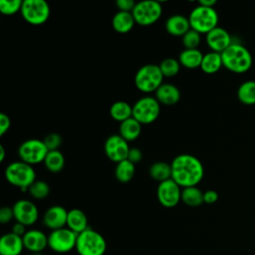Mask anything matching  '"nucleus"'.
I'll return each mask as SVG.
<instances>
[{
	"label": "nucleus",
	"instance_id": "f257e3e1",
	"mask_svg": "<svg viewBox=\"0 0 255 255\" xmlns=\"http://www.w3.org/2000/svg\"><path fill=\"white\" fill-rule=\"evenodd\" d=\"M171 179L180 187L197 186L204 176V167L194 155L183 153L175 156L170 163Z\"/></svg>",
	"mask_w": 255,
	"mask_h": 255
},
{
	"label": "nucleus",
	"instance_id": "f03ea898",
	"mask_svg": "<svg viewBox=\"0 0 255 255\" xmlns=\"http://www.w3.org/2000/svg\"><path fill=\"white\" fill-rule=\"evenodd\" d=\"M223 67L235 74H243L252 66V55L250 51L240 43L232 44L221 53Z\"/></svg>",
	"mask_w": 255,
	"mask_h": 255
},
{
	"label": "nucleus",
	"instance_id": "7ed1b4c3",
	"mask_svg": "<svg viewBox=\"0 0 255 255\" xmlns=\"http://www.w3.org/2000/svg\"><path fill=\"white\" fill-rule=\"evenodd\" d=\"M75 249L79 255H104L107 242L100 232L89 227L78 234Z\"/></svg>",
	"mask_w": 255,
	"mask_h": 255
},
{
	"label": "nucleus",
	"instance_id": "20e7f679",
	"mask_svg": "<svg viewBox=\"0 0 255 255\" xmlns=\"http://www.w3.org/2000/svg\"><path fill=\"white\" fill-rule=\"evenodd\" d=\"M5 178L13 186L22 190L28 188L36 181V172L33 165L21 160L11 162L5 169Z\"/></svg>",
	"mask_w": 255,
	"mask_h": 255
},
{
	"label": "nucleus",
	"instance_id": "39448f33",
	"mask_svg": "<svg viewBox=\"0 0 255 255\" xmlns=\"http://www.w3.org/2000/svg\"><path fill=\"white\" fill-rule=\"evenodd\" d=\"M163 75L156 64H146L139 68L134 76L135 87L142 93L155 91L163 84Z\"/></svg>",
	"mask_w": 255,
	"mask_h": 255
},
{
	"label": "nucleus",
	"instance_id": "423d86ee",
	"mask_svg": "<svg viewBox=\"0 0 255 255\" xmlns=\"http://www.w3.org/2000/svg\"><path fill=\"white\" fill-rule=\"evenodd\" d=\"M190 28L199 34H207L217 27L218 14L214 8L198 5L192 9L188 16Z\"/></svg>",
	"mask_w": 255,
	"mask_h": 255
},
{
	"label": "nucleus",
	"instance_id": "0eeeda50",
	"mask_svg": "<svg viewBox=\"0 0 255 255\" xmlns=\"http://www.w3.org/2000/svg\"><path fill=\"white\" fill-rule=\"evenodd\" d=\"M160 114V104L155 97L144 96L132 106V117L141 125L153 123Z\"/></svg>",
	"mask_w": 255,
	"mask_h": 255
},
{
	"label": "nucleus",
	"instance_id": "6e6552de",
	"mask_svg": "<svg viewBox=\"0 0 255 255\" xmlns=\"http://www.w3.org/2000/svg\"><path fill=\"white\" fill-rule=\"evenodd\" d=\"M20 13L27 23L39 26L48 21L51 10L45 0H24Z\"/></svg>",
	"mask_w": 255,
	"mask_h": 255
},
{
	"label": "nucleus",
	"instance_id": "1a4fd4ad",
	"mask_svg": "<svg viewBox=\"0 0 255 255\" xmlns=\"http://www.w3.org/2000/svg\"><path fill=\"white\" fill-rule=\"evenodd\" d=\"M131 13L136 24L147 27L159 20L162 14V6L160 2L154 0L140 1L136 3Z\"/></svg>",
	"mask_w": 255,
	"mask_h": 255
},
{
	"label": "nucleus",
	"instance_id": "9d476101",
	"mask_svg": "<svg viewBox=\"0 0 255 255\" xmlns=\"http://www.w3.org/2000/svg\"><path fill=\"white\" fill-rule=\"evenodd\" d=\"M78 234L70 228L52 230L48 235V247L57 253H67L76 248Z\"/></svg>",
	"mask_w": 255,
	"mask_h": 255
},
{
	"label": "nucleus",
	"instance_id": "9b49d317",
	"mask_svg": "<svg viewBox=\"0 0 255 255\" xmlns=\"http://www.w3.org/2000/svg\"><path fill=\"white\" fill-rule=\"evenodd\" d=\"M48 152L49 150L44 141L36 138L23 141L18 148L20 160L30 165L44 162Z\"/></svg>",
	"mask_w": 255,
	"mask_h": 255
},
{
	"label": "nucleus",
	"instance_id": "f8f14e48",
	"mask_svg": "<svg viewBox=\"0 0 255 255\" xmlns=\"http://www.w3.org/2000/svg\"><path fill=\"white\" fill-rule=\"evenodd\" d=\"M129 149L130 147L128 146V141L120 134L110 135L104 143V150L107 157L116 163L128 159Z\"/></svg>",
	"mask_w": 255,
	"mask_h": 255
},
{
	"label": "nucleus",
	"instance_id": "ddd939ff",
	"mask_svg": "<svg viewBox=\"0 0 255 255\" xmlns=\"http://www.w3.org/2000/svg\"><path fill=\"white\" fill-rule=\"evenodd\" d=\"M181 187L170 178L159 182L156 189V196L162 206L171 208L176 206L181 200Z\"/></svg>",
	"mask_w": 255,
	"mask_h": 255
},
{
	"label": "nucleus",
	"instance_id": "4468645a",
	"mask_svg": "<svg viewBox=\"0 0 255 255\" xmlns=\"http://www.w3.org/2000/svg\"><path fill=\"white\" fill-rule=\"evenodd\" d=\"M13 211L17 222L26 226H31L39 218V210L34 202L28 199H20L14 203Z\"/></svg>",
	"mask_w": 255,
	"mask_h": 255
},
{
	"label": "nucleus",
	"instance_id": "2eb2a0df",
	"mask_svg": "<svg viewBox=\"0 0 255 255\" xmlns=\"http://www.w3.org/2000/svg\"><path fill=\"white\" fill-rule=\"evenodd\" d=\"M205 41L212 52L220 54L232 44L230 34L225 29L218 26L205 35Z\"/></svg>",
	"mask_w": 255,
	"mask_h": 255
},
{
	"label": "nucleus",
	"instance_id": "dca6fc26",
	"mask_svg": "<svg viewBox=\"0 0 255 255\" xmlns=\"http://www.w3.org/2000/svg\"><path fill=\"white\" fill-rule=\"evenodd\" d=\"M68 210L61 205L50 206L43 215V224L52 230L67 226Z\"/></svg>",
	"mask_w": 255,
	"mask_h": 255
},
{
	"label": "nucleus",
	"instance_id": "f3484780",
	"mask_svg": "<svg viewBox=\"0 0 255 255\" xmlns=\"http://www.w3.org/2000/svg\"><path fill=\"white\" fill-rule=\"evenodd\" d=\"M24 247L31 253L42 252L48 247V235L40 229H29L23 236Z\"/></svg>",
	"mask_w": 255,
	"mask_h": 255
},
{
	"label": "nucleus",
	"instance_id": "a211bd4d",
	"mask_svg": "<svg viewBox=\"0 0 255 255\" xmlns=\"http://www.w3.org/2000/svg\"><path fill=\"white\" fill-rule=\"evenodd\" d=\"M24 247L23 237L13 232L5 233L0 238V255H20Z\"/></svg>",
	"mask_w": 255,
	"mask_h": 255
},
{
	"label": "nucleus",
	"instance_id": "6ab92c4d",
	"mask_svg": "<svg viewBox=\"0 0 255 255\" xmlns=\"http://www.w3.org/2000/svg\"><path fill=\"white\" fill-rule=\"evenodd\" d=\"M164 27L169 35L175 37H182L191 29L188 17L180 14H174L168 17Z\"/></svg>",
	"mask_w": 255,
	"mask_h": 255
},
{
	"label": "nucleus",
	"instance_id": "aec40b11",
	"mask_svg": "<svg viewBox=\"0 0 255 255\" xmlns=\"http://www.w3.org/2000/svg\"><path fill=\"white\" fill-rule=\"evenodd\" d=\"M155 99L159 102V104L165 106H173L177 104L180 100V91L179 89L170 83H163L156 91H155Z\"/></svg>",
	"mask_w": 255,
	"mask_h": 255
},
{
	"label": "nucleus",
	"instance_id": "412c9836",
	"mask_svg": "<svg viewBox=\"0 0 255 255\" xmlns=\"http://www.w3.org/2000/svg\"><path fill=\"white\" fill-rule=\"evenodd\" d=\"M141 133V124L133 117L120 123L119 134L128 141H133L139 137Z\"/></svg>",
	"mask_w": 255,
	"mask_h": 255
},
{
	"label": "nucleus",
	"instance_id": "4be33fe9",
	"mask_svg": "<svg viewBox=\"0 0 255 255\" xmlns=\"http://www.w3.org/2000/svg\"><path fill=\"white\" fill-rule=\"evenodd\" d=\"M135 21L131 12L118 11L112 19V26L117 33L127 34L134 26Z\"/></svg>",
	"mask_w": 255,
	"mask_h": 255
},
{
	"label": "nucleus",
	"instance_id": "5701e85b",
	"mask_svg": "<svg viewBox=\"0 0 255 255\" xmlns=\"http://www.w3.org/2000/svg\"><path fill=\"white\" fill-rule=\"evenodd\" d=\"M67 227L77 234L89 228L88 217L85 212L79 208H73L69 210L67 217Z\"/></svg>",
	"mask_w": 255,
	"mask_h": 255
},
{
	"label": "nucleus",
	"instance_id": "b1692460",
	"mask_svg": "<svg viewBox=\"0 0 255 255\" xmlns=\"http://www.w3.org/2000/svg\"><path fill=\"white\" fill-rule=\"evenodd\" d=\"M203 54L198 49H184L180 52L178 61L181 66L187 69L200 68Z\"/></svg>",
	"mask_w": 255,
	"mask_h": 255
},
{
	"label": "nucleus",
	"instance_id": "393cba45",
	"mask_svg": "<svg viewBox=\"0 0 255 255\" xmlns=\"http://www.w3.org/2000/svg\"><path fill=\"white\" fill-rule=\"evenodd\" d=\"M222 66H223V64H222L221 54L210 51L203 55L200 69L202 70L203 73L212 75V74L217 73L221 69Z\"/></svg>",
	"mask_w": 255,
	"mask_h": 255
},
{
	"label": "nucleus",
	"instance_id": "a878e982",
	"mask_svg": "<svg viewBox=\"0 0 255 255\" xmlns=\"http://www.w3.org/2000/svg\"><path fill=\"white\" fill-rule=\"evenodd\" d=\"M110 115L117 122H124L132 117V106L125 101H117L110 107Z\"/></svg>",
	"mask_w": 255,
	"mask_h": 255
},
{
	"label": "nucleus",
	"instance_id": "bb28decb",
	"mask_svg": "<svg viewBox=\"0 0 255 255\" xmlns=\"http://www.w3.org/2000/svg\"><path fill=\"white\" fill-rule=\"evenodd\" d=\"M135 164L130 162L128 159H125L117 163L115 168V177L119 182L127 183L129 182L135 174Z\"/></svg>",
	"mask_w": 255,
	"mask_h": 255
},
{
	"label": "nucleus",
	"instance_id": "cd10ccee",
	"mask_svg": "<svg viewBox=\"0 0 255 255\" xmlns=\"http://www.w3.org/2000/svg\"><path fill=\"white\" fill-rule=\"evenodd\" d=\"M237 98L240 103L251 106L255 104V81L247 80L237 89Z\"/></svg>",
	"mask_w": 255,
	"mask_h": 255
},
{
	"label": "nucleus",
	"instance_id": "c85d7f7f",
	"mask_svg": "<svg viewBox=\"0 0 255 255\" xmlns=\"http://www.w3.org/2000/svg\"><path fill=\"white\" fill-rule=\"evenodd\" d=\"M181 201L187 206L196 207L201 205L203 201V192L197 186L184 187L181 190Z\"/></svg>",
	"mask_w": 255,
	"mask_h": 255
},
{
	"label": "nucleus",
	"instance_id": "c756f323",
	"mask_svg": "<svg viewBox=\"0 0 255 255\" xmlns=\"http://www.w3.org/2000/svg\"><path fill=\"white\" fill-rule=\"evenodd\" d=\"M148 173L150 177L158 182L171 178V165L164 161H157L149 166Z\"/></svg>",
	"mask_w": 255,
	"mask_h": 255
},
{
	"label": "nucleus",
	"instance_id": "7c9ffc66",
	"mask_svg": "<svg viewBox=\"0 0 255 255\" xmlns=\"http://www.w3.org/2000/svg\"><path fill=\"white\" fill-rule=\"evenodd\" d=\"M43 163L49 171L57 173L60 172L65 166V156L59 149L52 150L47 153Z\"/></svg>",
	"mask_w": 255,
	"mask_h": 255
},
{
	"label": "nucleus",
	"instance_id": "2f4dec72",
	"mask_svg": "<svg viewBox=\"0 0 255 255\" xmlns=\"http://www.w3.org/2000/svg\"><path fill=\"white\" fill-rule=\"evenodd\" d=\"M163 77L171 78L176 76L180 70V63L174 58H166L160 62L158 65Z\"/></svg>",
	"mask_w": 255,
	"mask_h": 255
},
{
	"label": "nucleus",
	"instance_id": "473e14b6",
	"mask_svg": "<svg viewBox=\"0 0 255 255\" xmlns=\"http://www.w3.org/2000/svg\"><path fill=\"white\" fill-rule=\"evenodd\" d=\"M28 192L35 199H44L50 193V186L44 180H36L28 188Z\"/></svg>",
	"mask_w": 255,
	"mask_h": 255
},
{
	"label": "nucleus",
	"instance_id": "72a5a7b5",
	"mask_svg": "<svg viewBox=\"0 0 255 255\" xmlns=\"http://www.w3.org/2000/svg\"><path fill=\"white\" fill-rule=\"evenodd\" d=\"M181 43L184 49H197L201 42V34L190 29L181 37Z\"/></svg>",
	"mask_w": 255,
	"mask_h": 255
},
{
	"label": "nucleus",
	"instance_id": "f704fd0d",
	"mask_svg": "<svg viewBox=\"0 0 255 255\" xmlns=\"http://www.w3.org/2000/svg\"><path fill=\"white\" fill-rule=\"evenodd\" d=\"M23 1L21 0H1L0 1V12L4 15L10 16L21 11Z\"/></svg>",
	"mask_w": 255,
	"mask_h": 255
},
{
	"label": "nucleus",
	"instance_id": "c9c22d12",
	"mask_svg": "<svg viewBox=\"0 0 255 255\" xmlns=\"http://www.w3.org/2000/svg\"><path fill=\"white\" fill-rule=\"evenodd\" d=\"M46 147L48 148L49 151L52 150H58V148L61 146L62 144V136L59 133L56 132H52L47 134L44 139H43Z\"/></svg>",
	"mask_w": 255,
	"mask_h": 255
},
{
	"label": "nucleus",
	"instance_id": "e433bc0d",
	"mask_svg": "<svg viewBox=\"0 0 255 255\" xmlns=\"http://www.w3.org/2000/svg\"><path fill=\"white\" fill-rule=\"evenodd\" d=\"M14 217V211H13V207L10 206H3L0 209V222L2 224H6L9 223Z\"/></svg>",
	"mask_w": 255,
	"mask_h": 255
},
{
	"label": "nucleus",
	"instance_id": "4c0bfd02",
	"mask_svg": "<svg viewBox=\"0 0 255 255\" xmlns=\"http://www.w3.org/2000/svg\"><path fill=\"white\" fill-rule=\"evenodd\" d=\"M136 3L133 0H117L116 6L119 11L123 12H132Z\"/></svg>",
	"mask_w": 255,
	"mask_h": 255
},
{
	"label": "nucleus",
	"instance_id": "58836bf2",
	"mask_svg": "<svg viewBox=\"0 0 255 255\" xmlns=\"http://www.w3.org/2000/svg\"><path fill=\"white\" fill-rule=\"evenodd\" d=\"M11 127V120L8 115L0 114V136H3Z\"/></svg>",
	"mask_w": 255,
	"mask_h": 255
},
{
	"label": "nucleus",
	"instance_id": "ea45409f",
	"mask_svg": "<svg viewBox=\"0 0 255 255\" xmlns=\"http://www.w3.org/2000/svg\"><path fill=\"white\" fill-rule=\"evenodd\" d=\"M128 159L132 162L133 164L135 163H138L141 159H142V152L139 148L137 147H131L129 149V152H128Z\"/></svg>",
	"mask_w": 255,
	"mask_h": 255
},
{
	"label": "nucleus",
	"instance_id": "a19ab883",
	"mask_svg": "<svg viewBox=\"0 0 255 255\" xmlns=\"http://www.w3.org/2000/svg\"><path fill=\"white\" fill-rule=\"evenodd\" d=\"M218 200V193L213 189H208L203 192V201L207 204H213Z\"/></svg>",
	"mask_w": 255,
	"mask_h": 255
},
{
	"label": "nucleus",
	"instance_id": "79ce46f5",
	"mask_svg": "<svg viewBox=\"0 0 255 255\" xmlns=\"http://www.w3.org/2000/svg\"><path fill=\"white\" fill-rule=\"evenodd\" d=\"M26 227H27L26 225H24V224H22V223L16 221V223H14L13 226H12L11 232H13V233H15V234H17V235L23 237L24 234L27 232Z\"/></svg>",
	"mask_w": 255,
	"mask_h": 255
},
{
	"label": "nucleus",
	"instance_id": "37998d69",
	"mask_svg": "<svg viewBox=\"0 0 255 255\" xmlns=\"http://www.w3.org/2000/svg\"><path fill=\"white\" fill-rule=\"evenodd\" d=\"M215 4H216V0H199L198 1V5L209 7V8H213Z\"/></svg>",
	"mask_w": 255,
	"mask_h": 255
},
{
	"label": "nucleus",
	"instance_id": "c03bdc74",
	"mask_svg": "<svg viewBox=\"0 0 255 255\" xmlns=\"http://www.w3.org/2000/svg\"><path fill=\"white\" fill-rule=\"evenodd\" d=\"M5 156H6V150H5V147L1 144L0 145V161H4L5 159Z\"/></svg>",
	"mask_w": 255,
	"mask_h": 255
},
{
	"label": "nucleus",
	"instance_id": "a18cd8bd",
	"mask_svg": "<svg viewBox=\"0 0 255 255\" xmlns=\"http://www.w3.org/2000/svg\"><path fill=\"white\" fill-rule=\"evenodd\" d=\"M31 255H44L42 252H36V253H31Z\"/></svg>",
	"mask_w": 255,
	"mask_h": 255
}]
</instances>
